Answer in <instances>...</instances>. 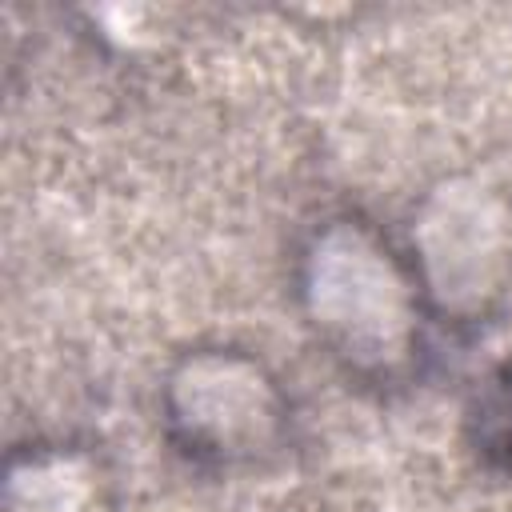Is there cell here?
Instances as JSON below:
<instances>
[{"mask_svg":"<svg viewBox=\"0 0 512 512\" xmlns=\"http://www.w3.org/2000/svg\"><path fill=\"white\" fill-rule=\"evenodd\" d=\"M472 424H476V448L496 464L512 468V364L488 376L484 392L476 396Z\"/></svg>","mask_w":512,"mask_h":512,"instance_id":"cell-1","label":"cell"}]
</instances>
